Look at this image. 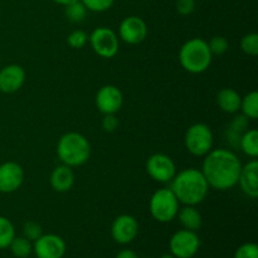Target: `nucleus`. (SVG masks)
<instances>
[{
	"label": "nucleus",
	"instance_id": "bb28decb",
	"mask_svg": "<svg viewBox=\"0 0 258 258\" xmlns=\"http://www.w3.org/2000/svg\"><path fill=\"white\" fill-rule=\"evenodd\" d=\"M88 42V35L85 30L82 29H76L68 35L67 43L71 48L73 49H81L85 47Z\"/></svg>",
	"mask_w": 258,
	"mask_h": 258
},
{
	"label": "nucleus",
	"instance_id": "473e14b6",
	"mask_svg": "<svg viewBox=\"0 0 258 258\" xmlns=\"http://www.w3.org/2000/svg\"><path fill=\"white\" fill-rule=\"evenodd\" d=\"M118 121L115 115H103L102 128L106 133H113L117 128Z\"/></svg>",
	"mask_w": 258,
	"mask_h": 258
},
{
	"label": "nucleus",
	"instance_id": "c756f323",
	"mask_svg": "<svg viewBox=\"0 0 258 258\" xmlns=\"http://www.w3.org/2000/svg\"><path fill=\"white\" fill-rule=\"evenodd\" d=\"M43 234V228L39 223L34 221H29L23 226V237L29 239L30 242H34Z\"/></svg>",
	"mask_w": 258,
	"mask_h": 258
},
{
	"label": "nucleus",
	"instance_id": "0eeeda50",
	"mask_svg": "<svg viewBox=\"0 0 258 258\" xmlns=\"http://www.w3.org/2000/svg\"><path fill=\"white\" fill-rule=\"evenodd\" d=\"M88 42L93 52L101 58H113L118 52L120 42L117 34L111 28L98 27L88 35Z\"/></svg>",
	"mask_w": 258,
	"mask_h": 258
},
{
	"label": "nucleus",
	"instance_id": "ddd939ff",
	"mask_svg": "<svg viewBox=\"0 0 258 258\" xmlns=\"http://www.w3.org/2000/svg\"><path fill=\"white\" fill-rule=\"evenodd\" d=\"M95 102L102 115H116L123 105L122 92L113 85L102 86L96 93Z\"/></svg>",
	"mask_w": 258,
	"mask_h": 258
},
{
	"label": "nucleus",
	"instance_id": "72a5a7b5",
	"mask_svg": "<svg viewBox=\"0 0 258 258\" xmlns=\"http://www.w3.org/2000/svg\"><path fill=\"white\" fill-rule=\"evenodd\" d=\"M116 258H139L138 254H136L135 251L130 248L121 249L117 254H116Z\"/></svg>",
	"mask_w": 258,
	"mask_h": 258
},
{
	"label": "nucleus",
	"instance_id": "aec40b11",
	"mask_svg": "<svg viewBox=\"0 0 258 258\" xmlns=\"http://www.w3.org/2000/svg\"><path fill=\"white\" fill-rule=\"evenodd\" d=\"M176 218L179 219L184 229L194 232L198 231L203 223L201 212L196 208V206H184L183 208H179Z\"/></svg>",
	"mask_w": 258,
	"mask_h": 258
},
{
	"label": "nucleus",
	"instance_id": "423d86ee",
	"mask_svg": "<svg viewBox=\"0 0 258 258\" xmlns=\"http://www.w3.org/2000/svg\"><path fill=\"white\" fill-rule=\"evenodd\" d=\"M213 133L204 122L193 123L186 130L184 144L189 154L197 158H204L213 149Z\"/></svg>",
	"mask_w": 258,
	"mask_h": 258
},
{
	"label": "nucleus",
	"instance_id": "f3484780",
	"mask_svg": "<svg viewBox=\"0 0 258 258\" xmlns=\"http://www.w3.org/2000/svg\"><path fill=\"white\" fill-rule=\"evenodd\" d=\"M49 183L53 190L57 193H67L75 185V173L71 166L62 165L53 169L49 176Z\"/></svg>",
	"mask_w": 258,
	"mask_h": 258
},
{
	"label": "nucleus",
	"instance_id": "f8f14e48",
	"mask_svg": "<svg viewBox=\"0 0 258 258\" xmlns=\"http://www.w3.org/2000/svg\"><path fill=\"white\" fill-rule=\"evenodd\" d=\"M139 234L138 219L130 214H121L116 217L111 226V236L112 239L118 244L131 243Z\"/></svg>",
	"mask_w": 258,
	"mask_h": 258
},
{
	"label": "nucleus",
	"instance_id": "6e6552de",
	"mask_svg": "<svg viewBox=\"0 0 258 258\" xmlns=\"http://www.w3.org/2000/svg\"><path fill=\"white\" fill-rule=\"evenodd\" d=\"M201 248V238L197 232L180 229L171 236L169 241L170 253L176 258H193Z\"/></svg>",
	"mask_w": 258,
	"mask_h": 258
},
{
	"label": "nucleus",
	"instance_id": "412c9836",
	"mask_svg": "<svg viewBox=\"0 0 258 258\" xmlns=\"http://www.w3.org/2000/svg\"><path fill=\"white\" fill-rule=\"evenodd\" d=\"M238 148L243 151L244 155L249 156L252 159H256L258 156V131L256 128H248L246 133L242 135L239 140Z\"/></svg>",
	"mask_w": 258,
	"mask_h": 258
},
{
	"label": "nucleus",
	"instance_id": "a211bd4d",
	"mask_svg": "<svg viewBox=\"0 0 258 258\" xmlns=\"http://www.w3.org/2000/svg\"><path fill=\"white\" fill-rule=\"evenodd\" d=\"M242 96L234 88L224 87L217 93V103L223 112L236 115L241 107Z\"/></svg>",
	"mask_w": 258,
	"mask_h": 258
},
{
	"label": "nucleus",
	"instance_id": "b1692460",
	"mask_svg": "<svg viewBox=\"0 0 258 258\" xmlns=\"http://www.w3.org/2000/svg\"><path fill=\"white\" fill-rule=\"evenodd\" d=\"M15 237V228L12 221L7 217L0 216V249L9 248Z\"/></svg>",
	"mask_w": 258,
	"mask_h": 258
},
{
	"label": "nucleus",
	"instance_id": "a878e982",
	"mask_svg": "<svg viewBox=\"0 0 258 258\" xmlns=\"http://www.w3.org/2000/svg\"><path fill=\"white\" fill-rule=\"evenodd\" d=\"M241 49L249 57L258 55V34L257 33H247L241 39Z\"/></svg>",
	"mask_w": 258,
	"mask_h": 258
},
{
	"label": "nucleus",
	"instance_id": "393cba45",
	"mask_svg": "<svg viewBox=\"0 0 258 258\" xmlns=\"http://www.w3.org/2000/svg\"><path fill=\"white\" fill-rule=\"evenodd\" d=\"M88 10L86 9L85 5L81 3V0L71 4L66 5L64 7V14L67 19L72 23H81L85 20L86 15H87Z\"/></svg>",
	"mask_w": 258,
	"mask_h": 258
},
{
	"label": "nucleus",
	"instance_id": "9d476101",
	"mask_svg": "<svg viewBox=\"0 0 258 258\" xmlns=\"http://www.w3.org/2000/svg\"><path fill=\"white\" fill-rule=\"evenodd\" d=\"M67 251L64 239L54 233H43L33 242V253L37 258H63Z\"/></svg>",
	"mask_w": 258,
	"mask_h": 258
},
{
	"label": "nucleus",
	"instance_id": "dca6fc26",
	"mask_svg": "<svg viewBox=\"0 0 258 258\" xmlns=\"http://www.w3.org/2000/svg\"><path fill=\"white\" fill-rule=\"evenodd\" d=\"M238 184L242 191L248 198L256 199L258 197V161L252 159L251 161L242 165L241 174L238 178Z\"/></svg>",
	"mask_w": 258,
	"mask_h": 258
},
{
	"label": "nucleus",
	"instance_id": "f257e3e1",
	"mask_svg": "<svg viewBox=\"0 0 258 258\" xmlns=\"http://www.w3.org/2000/svg\"><path fill=\"white\" fill-rule=\"evenodd\" d=\"M242 163L236 153L229 149H212L204 156L202 173L209 188L226 191L238 184Z\"/></svg>",
	"mask_w": 258,
	"mask_h": 258
},
{
	"label": "nucleus",
	"instance_id": "c85d7f7f",
	"mask_svg": "<svg viewBox=\"0 0 258 258\" xmlns=\"http://www.w3.org/2000/svg\"><path fill=\"white\" fill-rule=\"evenodd\" d=\"M81 3L85 5L88 12L103 13L111 9L115 0H81Z\"/></svg>",
	"mask_w": 258,
	"mask_h": 258
},
{
	"label": "nucleus",
	"instance_id": "7c9ffc66",
	"mask_svg": "<svg viewBox=\"0 0 258 258\" xmlns=\"http://www.w3.org/2000/svg\"><path fill=\"white\" fill-rule=\"evenodd\" d=\"M233 258H258V246L254 242L241 244L234 252Z\"/></svg>",
	"mask_w": 258,
	"mask_h": 258
},
{
	"label": "nucleus",
	"instance_id": "4468645a",
	"mask_svg": "<svg viewBox=\"0 0 258 258\" xmlns=\"http://www.w3.org/2000/svg\"><path fill=\"white\" fill-rule=\"evenodd\" d=\"M24 181V170L15 161H7L0 165V193L17 191Z\"/></svg>",
	"mask_w": 258,
	"mask_h": 258
},
{
	"label": "nucleus",
	"instance_id": "c9c22d12",
	"mask_svg": "<svg viewBox=\"0 0 258 258\" xmlns=\"http://www.w3.org/2000/svg\"><path fill=\"white\" fill-rule=\"evenodd\" d=\"M159 258H176V257H174L171 253H165V254H163V256H160Z\"/></svg>",
	"mask_w": 258,
	"mask_h": 258
},
{
	"label": "nucleus",
	"instance_id": "39448f33",
	"mask_svg": "<svg viewBox=\"0 0 258 258\" xmlns=\"http://www.w3.org/2000/svg\"><path fill=\"white\" fill-rule=\"evenodd\" d=\"M180 203L170 188L158 189L151 196L149 211L151 217L159 223H170L176 218Z\"/></svg>",
	"mask_w": 258,
	"mask_h": 258
},
{
	"label": "nucleus",
	"instance_id": "f03ea898",
	"mask_svg": "<svg viewBox=\"0 0 258 258\" xmlns=\"http://www.w3.org/2000/svg\"><path fill=\"white\" fill-rule=\"evenodd\" d=\"M170 189L179 203L197 207L208 196L209 185L201 170L188 168L175 174L170 181Z\"/></svg>",
	"mask_w": 258,
	"mask_h": 258
},
{
	"label": "nucleus",
	"instance_id": "6ab92c4d",
	"mask_svg": "<svg viewBox=\"0 0 258 258\" xmlns=\"http://www.w3.org/2000/svg\"><path fill=\"white\" fill-rule=\"evenodd\" d=\"M249 126V120L243 115H236L233 117V120L229 122V125L227 126L226 133H224V136H226V140L232 148L238 149L239 140H241L242 135L248 130Z\"/></svg>",
	"mask_w": 258,
	"mask_h": 258
},
{
	"label": "nucleus",
	"instance_id": "5701e85b",
	"mask_svg": "<svg viewBox=\"0 0 258 258\" xmlns=\"http://www.w3.org/2000/svg\"><path fill=\"white\" fill-rule=\"evenodd\" d=\"M9 248L17 258H28L33 253V242H30L25 237L15 236Z\"/></svg>",
	"mask_w": 258,
	"mask_h": 258
},
{
	"label": "nucleus",
	"instance_id": "7ed1b4c3",
	"mask_svg": "<svg viewBox=\"0 0 258 258\" xmlns=\"http://www.w3.org/2000/svg\"><path fill=\"white\" fill-rule=\"evenodd\" d=\"M57 156L60 163L71 168H77L88 161L91 144L85 135L76 131L66 133L57 143Z\"/></svg>",
	"mask_w": 258,
	"mask_h": 258
},
{
	"label": "nucleus",
	"instance_id": "9b49d317",
	"mask_svg": "<svg viewBox=\"0 0 258 258\" xmlns=\"http://www.w3.org/2000/svg\"><path fill=\"white\" fill-rule=\"evenodd\" d=\"M118 37L130 45L140 44L148 37V24L145 20L136 15L126 17L118 27Z\"/></svg>",
	"mask_w": 258,
	"mask_h": 258
},
{
	"label": "nucleus",
	"instance_id": "20e7f679",
	"mask_svg": "<svg viewBox=\"0 0 258 258\" xmlns=\"http://www.w3.org/2000/svg\"><path fill=\"white\" fill-rule=\"evenodd\" d=\"M213 54L208 47V42L203 38H191L181 45L179 50V62L186 72L201 75L212 64Z\"/></svg>",
	"mask_w": 258,
	"mask_h": 258
},
{
	"label": "nucleus",
	"instance_id": "2f4dec72",
	"mask_svg": "<svg viewBox=\"0 0 258 258\" xmlns=\"http://www.w3.org/2000/svg\"><path fill=\"white\" fill-rule=\"evenodd\" d=\"M196 0H176V12L180 15H190L196 10Z\"/></svg>",
	"mask_w": 258,
	"mask_h": 258
},
{
	"label": "nucleus",
	"instance_id": "1a4fd4ad",
	"mask_svg": "<svg viewBox=\"0 0 258 258\" xmlns=\"http://www.w3.org/2000/svg\"><path fill=\"white\" fill-rule=\"evenodd\" d=\"M146 173L158 183H170L176 174V166L173 159L163 153L153 154L146 161Z\"/></svg>",
	"mask_w": 258,
	"mask_h": 258
},
{
	"label": "nucleus",
	"instance_id": "4be33fe9",
	"mask_svg": "<svg viewBox=\"0 0 258 258\" xmlns=\"http://www.w3.org/2000/svg\"><path fill=\"white\" fill-rule=\"evenodd\" d=\"M239 110L242 111V115L246 116L248 120H256L258 117V92L252 91L247 93L244 97L241 100V107Z\"/></svg>",
	"mask_w": 258,
	"mask_h": 258
},
{
	"label": "nucleus",
	"instance_id": "cd10ccee",
	"mask_svg": "<svg viewBox=\"0 0 258 258\" xmlns=\"http://www.w3.org/2000/svg\"><path fill=\"white\" fill-rule=\"evenodd\" d=\"M208 47L213 55H223L224 53L228 50L229 43L224 37H222V35H217V37H213L211 40H209Z\"/></svg>",
	"mask_w": 258,
	"mask_h": 258
},
{
	"label": "nucleus",
	"instance_id": "f704fd0d",
	"mask_svg": "<svg viewBox=\"0 0 258 258\" xmlns=\"http://www.w3.org/2000/svg\"><path fill=\"white\" fill-rule=\"evenodd\" d=\"M52 2H54V3H57V4L63 5V7H66V5L71 4V3L78 2V0H52Z\"/></svg>",
	"mask_w": 258,
	"mask_h": 258
},
{
	"label": "nucleus",
	"instance_id": "2eb2a0df",
	"mask_svg": "<svg viewBox=\"0 0 258 258\" xmlns=\"http://www.w3.org/2000/svg\"><path fill=\"white\" fill-rule=\"evenodd\" d=\"M25 82V71L19 64L5 66L0 71V91L14 93L23 87Z\"/></svg>",
	"mask_w": 258,
	"mask_h": 258
}]
</instances>
